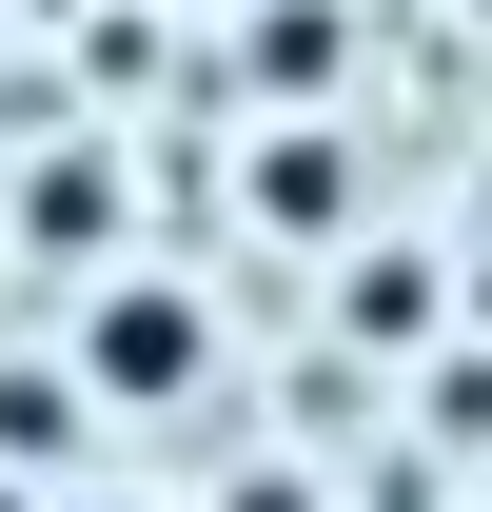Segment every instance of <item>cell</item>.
I'll return each mask as SVG.
<instances>
[{
	"label": "cell",
	"mask_w": 492,
	"mask_h": 512,
	"mask_svg": "<svg viewBox=\"0 0 492 512\" xmlns=\"http://www.w3.org/2000/svg\"><path fill=\"white\" fill-rule=\"evenodd\" d=\"M79 394H197V296L178 276H119L79 316Z\"/></svg>",
	"instance_id": "obj_1"
},
{
	"label": "cell",
	"mask_w": 492,
	"mask_h": 512,
	"mask_svg": "<svg viewBox=\"0 0 492 512\" xmlns=\"http://www.w3.org/2000/svg\"><path fill=\"white\" fill-rule=\"evenodd\" d=\"M0 512H20V493H0Z\"/></svg>",
	"instance_id": "obj_3"
},
{
	"label": "cell",
	"mask_w": 492,
	"mask_h": 512,
	"mask_svg": "<svg viewBox=\"0 0 492 512\" xmlns=\"http://www.w3.org/2000/svg\"><path fill=\"white\" fill-rule=\"evenodd\" d=\"M60 434H79V375H0V453H20V473H40Z\"/></svg>",
	"instance_id": "obj_2"
}]
</instances>
